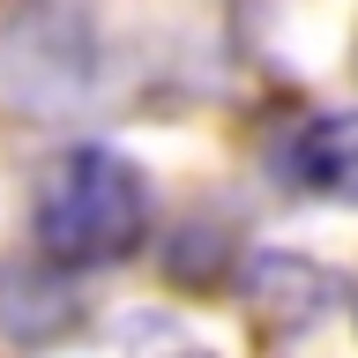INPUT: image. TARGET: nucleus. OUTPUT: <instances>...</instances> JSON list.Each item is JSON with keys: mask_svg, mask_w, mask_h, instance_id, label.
Here are the masks:
<instances>
[{"mask_svg": "<svg viewBox=\"0 0 358 358\" xmlns=\"http://www.w3.org/2000/svg\"><path fill=\"white\" fill-rule=\"evenodd\" d=\"M30 231H38L45 262L60 268H112L150 239V179L134 157L83 142V150L52 157Z\"/></svg>", "mask_w": 358, "mask_h": 358, "instance_id": "nucleus-1", "label": "nucleus"}, {"mask_svg": "<svg viewBox=\"0 0 358 358\" xmlns=\"http://www.w3.org/2000/svg\"><path fill=\"white\" fill-rule=\"evenodd\" d=\"M284 172L291 187L336 201V209H358V112H321L284 142Z\"/></svg>", "mask_w": 358, "mask_h": 358, "instance_id": "nucleus-2", "label": "nucleus"}, {"mask_svg": "<svg viewBox=\"0 0 358 358\" xmlns=\"http://www.w3.org/2000/svg\"><path fill=\"white\" fill-rule=\"evenodd\" d=\"M336 284H329V268H313V262H291V254H268L262 268H254V306L276 313L284 329H313L321 313H329Z\"/></svg>", "mask_w": 358, "mask_h": 358, "instance_id": "nucleus-3", "label": "nucleus"}]
</instances>
